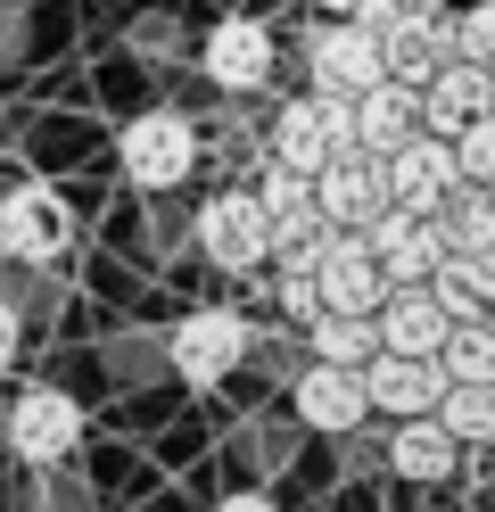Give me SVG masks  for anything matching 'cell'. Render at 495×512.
I'll use <instances>...</instances> for the list:
<instances>
[{"instance_id":"1","label":"cell","mask_w":495,"mask_h":512,"mask_svg":"<svg viewBox=\"0 0 495 512\" xmlns=\"http://www.w3.org/2000/svg\"><path fill=\"white\" fill-rule=\"evenodd\" d=\"M248 347H256V323L240 306L207 298V306L174 314V331H165V380H182L190 397H207V389H223V380L248 364Z\"/></svg>"},{"instance_id":"2","label":"cell","mask_w":495,"mask_h":512,"mask_svg":"<svg viewBox=\"0 0 495 512\" xmlns=\"http://www.w3.org/2000/svg\"><path fill=\"white\" fill-rule=\"evenodd\" d=\"M83 430H91V413H83L75 389H58V380H25V389L0 405V446H9L25 471L75 463L83 455Z\"/></svg>"},{"instance_id":"3","label":"cell","mask_w":495,"mask_h":512,"mask_svg":"<svg viewBox=\"0 0 495 512\" xmlns=\"http://www.w3.org/2000/svg\"><path fill=\"white\" fill-rule=\"evenodd\" d=\"M198 157H207V141H198V116H182V108H141V116H124V133H116V174L141 190V199L182 190L198 174Z\"/></svg>"},{"instance_id":"4","label":"cell","mask_w":495,"mask_h":512,"mask_svg":"<svg viewBox=\"0 0 495 512\" xmlns=\"http://www.w3.org/2000/svg\"><path fill=\"white\" fill-rule=\"evenodd\" d=\"M190 248L207 256L215 273L256 281L264 265H273V215L256 207L248 182H223V190H207V199H198V215H190Z\"/></svg>"},{"instance_id":"5","label":"cell","mask_w":495,"mask_h":512,"mask_svg":"<svg viewBox=\"0 0 495 512\" xmlns=\"http://www.w3.org/2000/svg\"><path fill=\"white\" fill-rule=\"evenodd\" d=\"M198 75H207L223 100H256V91H273V75H281V34L256 9H223L207 34H198Z\"/></svg>"},{"instance_id":"6","label":"cell","mask_w":495,"mask_h":512,"mask_svg":"<svg viewBox=\"0 0 495 512\" xmlns=\"http://www.w3.org/2000/svg\"><path fill=\"white\" fill-rule=\"evenodd\" d=\"M339 149H355V100H339V91H297L264 124V157H281L297 174H322Z\"/></svg>"},{"instance_id":"7","label":"cell","mask_w":495,"mask_h":512,"mask_svg":"<svg viewBox=\"0 0 495 512\" xmlns=\"http://www.w3.org/2000/svg\"><path fill=\"white\" fill-rule=\"evenodd\" d=\"M0 256L25 265V273H58L66 256H75V207H66V190L17 182L9 199H0Z\"/></svg>"},{"instance_id":"8","label":"cell","mask_w":495,"mask_h":512,"mask_svg":"<svg viewBox=\"0 0 495 512\" xmlns=\"http://www.w3.org/2000/svg\"><path fill=\"white\" fill-rule=\"evenodd\" d=\"M297 58H306V91H339V100H355V91H372L388 75L380 67V34H363L355 17H314Z\"/></svg>"},{"instance_id":"9","label":"cell","mask_w":495,"mask_h":512,"mask_svg":"<svg viewBox=\"0 0 495 512\" xmlns=\"http://www.w3.org/2000/svg\"><path fill=\"white\" fill-rule=\"evenodd\" d=\"M289 422L314 430V438H355L372 422V397H363V372L355 364H297L289 372Z\"/></svg>"},{"instance_id":"10","label":"cell","mask_w":495,"mask_h":512,"mask_svg":"<svg viewBox=\"0 0 495 512\" xmlns=\"http://www.w3.org/2000/svg\"><path fill=\"white\" fill-rule=\"evenodd\" d=\"M380 174H388V207H413V215H438V207H446V190L462 182L454 141H438V133L396 141V149L380 157Z\"/></svg>"},{"instance_id":"11","label":"cell","mask_w":495,"mask_h":512,"mask_svg":"<svg viewBox=\"0 0 495 512\" xmlns=\"http://www.w3.org/2000/svg\"><path fill=\"white\" fill-rule=\"evenodd\" d=\"M380 290H388V273L372 265L363 232H322V248H314V298L330 314H372Z\"/></svg>"},{"instance_id":"12","label":"cell","mask_w":495,"mask_h":512,"mask_svg":"<svg viewBox=\"0 0 495 512\" xmlns=\"http://www.w3.org/2000/svg\"><path fill=\"white\" fill-rule=\"evenodd\" d=\"M314 207L330 232H363L380 207H388V174H380V157H363V149H339L330 166L314 174Z\"/></svg>"},{"instance_id":"13","label":"cell","mask_w":495,"mask_h":512,"mask_svg":"<svg viewBox=\"0 0 495 512\" xmlns=\"http://www.w3.org/2000/svg\"><path fill=\"white\" fill-rule=\"evenodd\" d=\"M363 248H372V265L388 281H429V273H438V256H446L438 223L413 215V207H380L372 223H363Z\"/></svg>"},{"instance_id":"14","label":"cell","mask_w":495,"mask_h":512,"mask_svg":"<svg viewBox=\"0 0 495 512\" xmlns=\"http://www.w3.org/2000/svg\"><path fill=\"white\" fill-rule=\"evenodd\" d=\"M446 323H454V314L429 298V281H388L380 306H372V331H380L388 356H438Z\"/></svg>"},{"instance_id":"15","label":"cell","mask_w":495,"mask_h":512,"mask_svg":"<svg viewBox=\"0 0 495 512\" xmlns=\"http://www.w3.org/2000/svg\"><path fill=\"white\" fill-rule=\"evenodd\" d=\"M380 463L405 479V488H446V479L462 471V446L446 438V422H438V413H405V422L388 430Z\"/></svg>"},{"instance_id":"16","label":"cell","mask_w":495,"mask_h":512,"mask_svg":"<svg viewBox=\"0 0 495 512\" xmlns=\"http://www.w3.org/2000/svg\"><path fill=\"white\" fill-rule=\"evenodd\" d=\"M363 372V397H372V413H388V422H405V413H429L446 397V372H438V356H380L372 364H355Z\"/></svg>"},{"instance_id":"17","label":"cell","mask_w":495,"mask_h":512,"mask_svg":"<svg viewBox=\"0 0 495 512\" xmlns=\"http://www.w3.org/2000/svg\"><path fill=\"white\" fill-rule=\"evenodd\" d=\"M413 133H421V91L413 83L380 75L372 91H355V149L363 157H388L396 141H413Z\"/></svg>"},{"instance_id":"18","label":"cell","mask_w":495,"mask_h":512,"mask_svg":"<svg viewBox=\"0 0 495 512\" xmlns=\"http://www.w3.org/2000/svg\"><path fill=\"white\" fill-rule=\"evenodd\" d=\"M479 108H487V67L479 58H446V67L421 83V133H438V141H454Z\"/></svg>"},{"instance_id":"19","label":"cell","mask_w":495,"mask_h":512,"mask_svg":"<svg viewBox=\"0 0 495 512\" xmlns=\"http://www.w3.org/2000/svg\"><path fill=\"white\" fill-rule=\"evenodd\" d=\"M429 298H438L454 323L462 314H495V248H446L438 273H429Z\"/></svg>"},{"instance_id":"20","label":"cell","mask_w":495,"mask_h":512,"mask_svg":"<svg viewBox=\"0 0 495 512\" xmlns=\"http://www.w3.org/2000/svg\"><path fill=\"white\" fill-rule=\"evenodd\" d=\"M446 422V438L462 446V455H479V446H495V380H446V397L429 405Z\"/></svg>"},{"instance_id":"21","label":"cell","mask_w":495,"mask_h":512,"mask_svg":"<svg viewBox=\"0 0 495 512\" xmlns=\"http://www.w3.org/2000/svg\"><path fill=\"white\" fill-rule=\"evenodd\" d=\"M306 356H314V364H372V356H380L372 314H330V306H314V314H306Z\"/></svg>"},{"instance_id":"22","label":"cell","mask_w":495,"mask_h":512,"mask_svg":"<svg viewBox=\"0 0 495 512\" xmlns=\"http://www.w3.org/2000/svg\"><path fill=\"white\" fill-rule=\"evenodd\" d=\"M438 372L446 380H495V314H462V323H446Z\"/></svg>"},{"instance_id":"23","label":"cell","mask_w":495,"mask_h":512,"mask_svg":"<svg viewBox=\"0 0 495 512\" xmlns=\"http://www.w3.org/2000/svg\"><path fill=\"white\" fill-rule=\"evenodd\" d=\"M429 223H438V240H446V248H495V199H487L479 182H454V190H446V207L429 215Z\"/></svg>"},{"instance_id":"24","label":"cell","mask_w":495,"mask_h":512,"mask_svg":"<svg viewBox=\"0 0 495 512\" xmlns=\"http://www.w3.org/2000/svg\"><path fill=\"white\" fill-rule=\"evenodd\" d=\"M248 190H256V207L273 215V223H281V215H306V207H314V174L281 166V157H264V166L248 174Z\"/></svg>"},{"instance_id":"25","label":"cell","mask_w":495,"mask_h":512,"mask_svg":"<svg viewBox=\"0 0 495 512\" xmlns=\"http://www.w3.org/2000/svg\"><path fill=\"white\" fill-rule=\"evenodd\" d=\"M454 58H479L495 75V0H462L454 9Z\"/></svg>"},{"instance_id":"26","label":"cell","mask_w":495,"mask_h":512,"mask_svg":"<svg viewBox=\"0 0 495 512\" xmlns=\"http://www.w3.org/2000/svg\"><path fill=\"white\" fill-rule=\"evenodd\" d=\"M454 166H462V182H487V174H495V108H479V116L454 133Z\"/></svg>"},{"instance_id":"27","label":"cell","mask_w":495,"mask_h":512,"mask_svg":"<svg viewBox=\"0 0 495 512\" xmlns=\"http://www.w3.org/2000/svg\"><path fill=\"white\" fill-rule=\"evenodd\" d=\"M108 372H116V380H149V372H165V339H116V347H108Z\"/></svg>"},{"instance_id":"28","label":"cell","mask_w":495,"mask_h":512,"mask_svg":"<svg viewBox=\"0 0 495 512\" xmlns=\"http://www.w3.org/2000/svg\"><path fill=\"white\" fill-rule=\"evenodd\" d=\"M273 298H281V314H289V323H306V314L322 306V298H314V273H306V265H273Z\"/></svg>"},{"instance_id":"29","label":"cell","mask_w":495,"mask_h":512,"mask_svg":"<svg viewBox=\"0 0 495 512\" xmlns=\"http://www.w3.org/2000/svg\"><path fill=\"white\" fill-rule=\"evenodd\" d=\"M363 34H388V25H405V17H421V0H355L347 9Z\"/></svg>"},{"instance_id":"30","label":"cell","mask_w":495,"mask_h":512,"mask_svg":"<svg viewBox=\"0 0 495 512\" xmlns=\"http://www.w3.org/2000/svg\"><path fill=\"white\" fill-rule=\"evenodd\" d=\"M17 356H25V314H17V298H0V380L17 372Z\"/></svg>"},{"instance_id":"31","label":"cell","mask_w":495,"mask_h":512,"mask_svg":"<svg viewBox=\"0 0 495 512\" xmlns=\"http://www.w3.org/2000/svg\"><path fill=\"white\" fill-rule=\"evenodd\" d=\"M207 512H281V496H273V488H231V496H215Z\"/></svg>"},{"instance_id":"32","label":"cell","mask_w":495,"mask_h":512,"mask_svg":"<svg viewBox=\"0 0 495 512\" xmlns=\"http://www.w3.org/2000/svg\"><path fill=\"white\" fill-rule=\"evenodd\" d=\"M306 9H314V17H347L355 0H306Z\"/></svg>"},{"instance_id":"33","label":"cell","mask_w":495,"mask_h":512,"mask_svg":"<svg viewBox=\"0 0 495 512\" xmlns=\"http://www.w3.org/2000/svg\"><path fill=\"white\" fill-rule=\"evenodd\" d=\"M421 9H446V17H454V9H462V0H421Z\"/></svg>"},{"instance_id":"34","label":"cell","mask_w":495,"mask_h":512,"mask_svg":"<svg viewBox=\"0 0 495 512\" xmlns=\"http://www.w3.org/2000/svg\"><path fill=\"white\" fill-rule=\"evenodd\" d=\"M487 108H495V75H487Z\"/></svg>"},{"instance_id":"35","label":"cell","mask_w":495,"mask_h":512,"mask_svg":"<svg viewBox=\"0 0 495 512\" xmlns=\"http://www.w3.org/2000/svg\"><path fill=\"white\" fill-rule=\"evenodd\" d=\"M479 190H487V199H495V174H487V182H479Z\"/></svg>"}]
</instances>
